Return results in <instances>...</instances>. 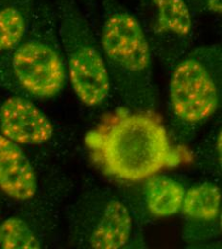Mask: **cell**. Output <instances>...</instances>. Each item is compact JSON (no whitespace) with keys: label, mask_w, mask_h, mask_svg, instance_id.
<instances>
[{"label":"cell","mask_w":222,"mask_h":249,"mask_svg":"<svg viewBox=\"0 0 222 249\" xmlns=\"http://www.w3.org/2000/svg\"><path fill=\"white\" fill-rule=\"evenodd\" d=\"M1 220H2V218H1V215H0V223H1Z\"/></svg>","instance_id":"cell-17"},{"label":"cell","mask_w":222,"mask_h":249,"mask_svg":"<svg viewBox=\"0 0 222 249\" xmlns=\"http://www.w3.org/2000/svg\"><path fill=\"white\" fill-rule=\"evenodd\" d=\"M217 148L219 151L220 156L222 155V132H220V136L218 137V141H217Z\"/></svg>","instance_id":"cell-16"},{"label":"cell","mask_w":222,"mask_h":249,"mask_svg":"<svg viewBox=\"0 0 222 249\" xmlns=\"http://www.w3.org/2000/svg\"><path fill=\"white\" fill-rule=\"evenodd\" d=\"M184 195L185 189L179 182L168 177L153 176L146 187L148 210L156 217L175 215L181 210Z\"/></svg>","instance_id":"cell-11"},{"label":"cell","mask_w":222,"mask_h":249,"mask_svg":"<svg viewBox=\"0 0 222 249\" xmlns=\"http://www.w3.org/2000/svg\"><path fill=\"white\" fill-rule=\"evenodd\" d=\"M190 6L193 14H209L221 15L222 14V0H185Z\"/></svg>","instance_id":"cell-14"},{"label":"cell","mask_w":222,"mask_h":249,"mask_svg":"<svg viewBox=\"0 0 222 249\" xmlns=\"http://www.w3.org/2000/svg\"><path fill=\"white\" fill-rule=\"evenodd\" d=\"M42 247V239L22 215H12L1 220L0 249H40Z\"/></svg>","instance_id":"cell-13"},{"label":"cell","mask_w":222,"mask_h":249,"mask_svg":"<svg viewBox=\"0 0 222 249\" xmlns=\"http://www.w3.org/2000/svg\"><path fill=\"white\" fill-rule=\"evenodd\" d=\"M39 192V180L24 147L0 134V198L29 203Z\"/></svg>","instance_id":"cell-8"},{"label":"cell","mask_w":222,"mask_h":249,"mask_svg":"<svg viewBox=\"0 0 222 249\" xmlns=\"http://www.w3.org/2000/svg\"><path fill=\"white\" fill-rule=\"evenodd\" d=\"M67 78L74 93L85 106L103 105L111 82L101 45L76 0H53Z\"/></svg>","instance_id":"cell-4"},{"label":"cell","mask_w":222,"mask_h":249,"mask_svg":"<svg viewBox=\"0 0 222 249\" xmlns=\"http://www.w3.org/2000/svg\"><path fill=\"white\" fill-rule=\"evenodd\" d=\"M0 199H1V198H0Z\"/></svg>","instance_id":"cell-18"},{"label":"cell","mask_w":222,"mask_h":249,"mask_svg":"<svg viewBox=\"0 0 222 249\" xmlns=\"http://www.w3.org/2000/svg\"><path fill=\"white\" fill-rule=\"evenodd\" d=\"M94 161L108 176L140 181L179 162L158 119L145 112H118L86 136Z\"/></svg>","instance_id":"cell-1"},{"label":"cell","mask_w":222,"mask_h":249,"mask_svg":"<svg viewBox=\"0 0 222 249\" xmlns=\"http://www.w3.org/2000/svg\"><path fill=\"white\" fill-rule=\"evenodd\" d=\"M67 80L54 7L37 0L25 36L0 60V89L48 101L63 92Z\"/></svg>","instance_id":"cell-2"},{"label":"cell","mask_w":222,"mask_h":249,"mask_svg":"<svg viewBox=\"0 0 222 249\" xmlns=\"http://www.w3.org/2000/svg\"><path fill=\"white\" fill-rule=\"evenodd\" d=\"M0 134L22 147H44L56 135L52 120L34 103L16 94H0Z\"/></svg>","instance_id":"cell-7"},{"label":"cell","mask_w":222,"mask_h":249,"mask_svg":"<svg viewBox=\"0 0 222 249\" xmlns=\"http://www.w3.org/2000/svg\"><path fill=\"white\" fill-rule=\"evenodd\" d=\"M222 48L200 46L174 63L169 84L170 106L183 123H201L218 110L222 98Z\"/></svg>","instance_id":"cell-5"},{"label":"cell","mask_w":222,"mask_h":249,"mask_svg":"<svg viewBox=\"0 0 222 249\" xmlns=\"http://www.w3.org/2000/svg\"><path fill=\"white\" fill-rule=\"evenodd\" d=\"M140 22L152 50L174 65L192 41L194 14L185 0H138Z\"/></svg>","instance_id":"cell-6"},{"label":"cell","mask_w":222,"mask_h":249,"mask_svg":"<svg viewBox=\"0 0 222 249\" xmlns=\"http://www.w3.org/2000/svg\"><path fill=\"white\" fill-rule=\"evenodd\" d=\"M99 8L100 45L111 87L129 107H154L153 50L139 18L119 0H99Z\"/></svg>","instance_id":"cell-3"},{"label":"cell","mask_w":222,"mask_h":249,"mask_svg":"<svg viewBox=\"0 0 222 249\" xmlns=\"http://www.w3.org/2000/svg\"><path fill=\"white\" fill-rule=\"evenodd\" d=\"M131 217L126 205L112 199L105 203L89 237L90 248L118 249L124 248L131 234Z\"/></svg>","instance_id":"cell-9"},{"label":"cell","mask_w":222,"mask_h":249,"mask_svg":"<svg viewBox=\"0 0 222 249\" xmlns=\"http://www.w3.org/2000/svg\"><path fill=\"white\" fill-rule=\"evenodd\" d=\"M37 0H0V60L23 39Z\"/></svg>","instance_id":"cell-10"},{"label":"cell","mask_w":222,"mask_h":249,"mask_svg":"<svg viewBox=\"0 0 222 249\" xmlns=\"http://www.w3.org/2000/svg\"><path fill=\"white\" fill-rule=\"evenodd\" d=\"M85 8H87L90 14H94V11L99 8V0H81Z\"/></svg>","instance_id":"cell-15"},{"label":"cell","mask_w":222,"mask_h":249,"mask_svg":"<svg viewBox=\"0 0 222 249\" xmlns=\"http://www.w3.org/2000/svg\"><path fill=\"white\" fill-rule=\"evenodd\" d=\"M222 202L220 188L203 183L185 191L181 210L188 218L210 221L218 217Z\"/></svg>","instance_id":"cell-12"}]
</instances>
